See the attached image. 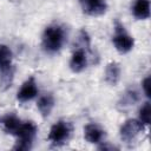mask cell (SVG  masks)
Listing matches in <instances>:
<instances>
[{
    "label": "cell",
    "mask_w": 151,
    "mask_h": 151,
    "mask_svg": "<svg viewBox=\"0 0 151 151\" xmlns=\"http://www.w3.org/2000/svg\"><path fill=\"white\" fill-rule=\"evenodd\" d=\"M66 40L65 31L59 25H50L44 29L41 37L42 48L47 53H57L61 50Z\"/></svg>",
    "instance_id": "6da1fadb"
},
{
    "label": "cell",
    "mask_w": 151,
    "mask_h": 151,
    "mask_svg": "<svg viewBox=\"0 0 151 151\" xmlns=\"http://www.w3.org/2000/svg\"><path fill=\"white\" fill-rule=\"evenodd\" d=\"M37 132H38V127L33 122H22L14 134L17 137L14 150H20V151L31 150L33 146V142L37 136Z\"/></svg>",
    "instance_id": "7a4b0ae2"
},
{
    "label": "cell",
    "mask_w": 151,
    "mask_h": 151,
    "mask_svg": "<svg viewBox=\"0 0 151 151\" xmlns=\"http://www.w3.org/2000/svg\"><path fill=\"white\" fill-rule=\"evenodd\" d=\"M13 53L12 50L4 44H0V84L5 87L11 86L13 80Z\"/></svg>",
    "instance_id": "3957f363"
},
{
    "label": "cell",
    "mask_w": 151,
    "mask_h": 151,
    "mask_svg": "<svg viewBox=\"0 0 151 151\" xmlns=\"http://www.w3.org/2000/svg\"><path fill=\"white\" fill-rule=\"evenodd\" d=\"M112 42H113L114 48L119 53L125 54V53H129L133 48L134 39L131 34L127 33V31L125 29L123 24H120L119 21H116V24H114V34L112 37Z\"/></svg>",
    "instance_id": "277c9868"
},
{
    "label": "cell",
    "mask_w": 151,
    "mask_h": 151,
    "mask_svg": "<svg viewBox=\"0 0 151 151\" xmlns=\"http://www.w3.org/2000/svg\"><path fill=\"white\" fill-rule=\"evenodd\" d=\"M72 132V126L66 120H58L54 123L48 132V140L54 145V146H60L65 144L71 136Z\"/></svg>",
    "instance_id": "5b68a950"
},
{
    "label": "cell",
    "mask_w": 151,
    "mask_h": 151,
    "mask_svg": "<svg viewBox=\"0 0 151 151\" xmlns=\"http://www.w3.org/2000/svg\"><path fill=\"white\" fill-rule=\"evenodd\" d=\"M145 129V125L142 124L138 119H127L122 126H120V138L125 143H132L137 136L143 132Z\"/></svg>",
    "instance_id": "8992f818"
},
{
    "label": "cell",
    "mask_w": 151,
    "mask_h": 151,
    "mask_svg": "<svg viewBox=\"0 0 151 151\" xmlns=\"http://www.w3.org/2000/svg\"><path fill=\"white\" fill-rule=\"evenodd\" d=\"M39 93V88L37 85V81L34 79V77H29L28 79H26L21 87L19 88L18 93H17V99L20 103H27L31 101L32 99H34Z\"/></svg>",
    "instance_id": "52a82bcc"
},
{
    "label": "cell",
    "mask_w": 151,
    "mask_h": 151,
    "mask_svg": "<svg viewBox=\"0 0 151 151\" xmlns=\"http://www.w3.org/2000/svg\"><path fill=\"white\" fill-rule=\"evenodd\" d=\"M83 12L91 17L103 15L107 9V4L105 0H79Z\"/></svg>",
    "instance_id": "ba28073f"
},
{
    "label": "cell",
    "mask_w": 151,
    "mask_h": 151,
    "mask_svg": "<svg viewBox=\"0 0 151 151\" xmlns=\"http://www.w3.org/2000/svg\"><path fill=\"white\" fill-rule=\"evenodd\" d=\"M87 63H88V58H87L86 51L83 47H78V48H76L73 51V53L71 55L70 68L73 72L79 73V72H81V71H84L86 68Z\"/></svg>",
    "instance_id": "9c48e42d"
},
{
    "label": "cell",
    "mask_w": 151,
    "mask_h": 151,
    "mask_svg": "<svg viewBox=\"0 0 151 151\" xmlns=\"http://www.w3.org/2000/svg\"><path fill=\"white\" fill-rule=\"evenodd\" d=\"M84 137L91 144H101L105 139V131L96 123H88L84 127Z\"/></svg>",
    "instance_id": "30bf717a"
},
{
    "label": "cell",
    "mask_w": 151,
    "mask_h": 151,
    "mask_svg": "<svg viewBox=\"0 0 151 151\" xmlns=\"http://www.w3.org/2000/svg\"><path fill=\"white\" fill-rule=\"evenodd\" d=\"M132 14L138 20H146L150 17V0H134Z\"/></svg>",
    "instance_id": "8fae6325"
},
{
    "label": "cell",
    "mask_w": 151,
    "mask_h": 151,
    "mask_svg": "<svg viewBox=\"0 0 151 151\" xmlns=\"http://www.w3.org/2000/svg\"><path fill=\"white\" fill-rule=\"evenodd\" d=\"M37 107L42 117H48L54 107V97L51 93H45L40 96L37 101Z\"/></svg>",
    "instance_id": "7c38bea8"
},
{
    "label": "cell",
    "mask_w": 151,
    "mask_h": 151,
    "mask_svg": "<svg viewBox=\"0 0 151 151\" xmlns=\"http://www.w3.org/2000/svg\"><path fill=\"white\" fill-rule=\"evenodd\" d=\"M120 73H122V70H120V66L118 63L112 61V63L107 64V66L105 68V81L107 84L114 86L120 79Z\"/></svg>",
    "instance_id": "4fadbf2b"
},
{
    "label": "cell",
    "mask_w": 151,
    "mask_h": 151,
    "mask_svg": "<svg viewBox=\"0 0 151 151\" xmlns=\"http://www.w3.org/2000/svg\"><path fill=\"white\" fill-rule=\"evenodd\" d=\"M2 126H4V130L9 133V134H15V132L18 131L19 126L21 125L22 120L14 113H8L6 114L4 118H2Z\"/></svg>",
    "instance_id": "5bb4252c"
},
{
    "label": "cell",
    "mask_w": 151,
    "mask_h": 151,
    "mask_svg": "<svg viewBox=\"0 0 151 151\" xmlns=\"http://www.w3.org/2000/svg\"><path fill=\"white\" fill-rule=\"evenodd\" d=\"M138 100H139V93H138V91L134 90V88H129V90H126L123 93V96H122V98H120V100H119L118 104L123 109H126V107H130V106L134 105Z\"/></svg>",
    "instance_id": "9a60e30c"
},
{
    "label": "cell",
    "mask_w": 151,
    "mask_h": 151,
    "mask_svg": "<svg viewBox=\"0 0 151 151\" xmlns=\"http://www.w3.org/2000/svg\"><path fill=\"white\" fill-rule=\"evenodd\" d=\"M150 119H151V104L149 101H146L139 110V117L138 120L144 124L145 126H147L150 124Z\"/></svg>",
    "instance_id": "2e32d148"
},
{
    "label": "cell",
    "mask_w": 151,
    "mask_h": 151,
    "mask_svg": "<svg viewBox=\"0 0 151 151\" xmlns=\"http://www.w3.org/2000/svg\"><path fill=\"white\" fill-rule=\"evenodd\" d=\"M150 83H151V79L149 76L142 81V88H143V91L147 98H150Z\"/></svg>",
    "instance_id": "e0dca14e"
}]
</instances>
